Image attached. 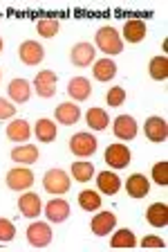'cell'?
<instances>
[{
  "label": "cell",
  "mask_w": 168,
  "mask_h": 252,
  "mask_svg": "<svg viewBox=\"0 0 168 252\" xmlns=\"http://www.w3.org/2000/svg\"><path fill=\"white\" fill-rule=\"evenodd\" d=\"M11 160L14 162H23V164H34L38 160V149L34 144H23L11 151Z\"/></svg>",
  "instance_id": "obj_23"
},
{
  "label": "cell",
  "mask_w": 168,
  "mask_h": 252,
  "mask_svg": "<svg viewBox=\"0 0 168 252\" xmlns=\"http://www.w3.org/2000/svg\"><path fill=\"white\" fill-rule=\"evenodd\" d=\"M34 185V173L27 167H16L7 173V187L14 191H25Z\"/></svg>",
  "instance_id": "obj_5"
},
{
  "label": "cell",
  "mask_w": 168,
  "mask_h": 252,
  "mask_svg": "<svg viewBox=\"0 0 168 252\" xmlns=\"http://www.w3.org/2000/svg\"><path fill=\"white\" fill-rule=\"evenodd\" d=\"M85 122H88L90 128H95V131H103L108 128L110 120H108V113L103 108H90L88 115H85Z\"/></svg>",
  "instance_id": "obj_24"
},
{
  "label": "cell",
  "mask_w": 168,
  "mask_h": 252,
  "mask_svg": "<svg viewBox=\"0 0 168 252\" xmlns=\"http://www.w3.org/2000/svg\"><path fill=\"white\" fill-rule=\"evenodd\" d=\"M18 210H21L23 216H27V219H36V216H41V196L34 194V191H25V194L18 198Z\"/></svg>",
  "instance_id": "obj_11"
},
{
  "label": "cell",
  "mask_w": 168,
  "mask_h": 252,
  "mask_svg": "<svg viewBox=\"0 0 168 252\" xmlns=\"http://www.w3.org/2000/svg\"><path fill=\"white\" fill-rule=\"evenodd\" d=\"M56 72H52V70H43V72L36 74V81L34 84H41V86H56Z\"/></svg>",
  "instance_id": "obj_34"
},
{
  "label": "cell",
  "mask_w": 168,
  "mask_h": 252,
  "mask_svg": "<svg viewBox=\"0 0 168 252\" xmlns=\"http://www.w3.org/2000/svg\"><path fill=\"white\" fill-rule=\"evenodd\" d=\"M18 57H21V61L25 63V65H36V63L43 61L45 50H43V45L36 41H23L21 47H18Z\"/></svg>",
  "instance_id": "obj_7"
},
{
  "label": "cell",
  "mask_w": 168,
  "mask_h": 252,
  "mask_svg": "<svg viewBox=\"0 0 168 252\" xmlns=\"http://www.w3.org/2000/svg\"><path fill=\"white\" fill-rule=\"evenodd\" d=\"M16 115V108L14 104L7 99H0V120H11V117Z\"/></svg>",
  "instance_id": "obj_35"
},
{
  "label": "cell",
  "mask_w": 168,
  "mask_h": 252,
  "mask_svg": "<svg viewBox=\"0 0 168 252\" xmlns=\"http://www.w3.org/2000/svg\"><path fill=\"white\" fill-rule=\"evenodd\" d=\"M79 205L85 212H96L101 207V196L96 191H92V189H83L79 194Z\"/></svg>",
  "instance_id": "obj_29"
},
{
  "label": "cell",
  "mask_w": 168,
  "mask_h": 252,
  "mask_svg": "<svg viewBox=\"0 0 168 252\" xmlns=\"http://www.w3.org/2000/svg\"><path fill=\"white\" fill-rule=\"evenodd\" d=\"M0 79H2V72H0Z\"/></svg>",
  "instance_id": "obj_39"
},
{
  "label": "cell",
  "mask_w": 168,
  "mask_h": 252,
  "mask_svg": "<svg viewBox=\"0 0 168 252\" xmlns=\"http://www.w3.org/2000/svg\"><path fill=\"white\" fill-rule=\"evenodd\" d=\"M105 101H108V106L117 108V106H121L123 101H126V90L121 88V86H115V88L108 90V94H105Z\"/></svg>",
  "instance_id": "obj_32"
},
{
  "label": "cell",
  "mask_w": 168,
  "mask_h": 252,
  "mask_svg": "<svg viewBox=\"0 0 168 252\" xmlns=\"http://www.w3.org/2000/svg\"><path fill=\"white\" fill-rule=\"evenodd\" d=\"M146 219L152 227H166L168 225V205L166 203H152L146 210Z\"/></svg>",
  "instance_id": "obj_16"
},
{
  "label": "cell",
  "mask_w": 168,
  "mask_h": 252,
  "mask_svg": "<svg viewBox=\"0 0 168 252\" xmlns=\"http://www.w3.org/2000/svg\"><path fill=\"white\" fill-rule=\"evenodd\" d=\"M142 248H166V243L159 236H146L142 241Z\"/></svg>",
  "instance_id": "obj_37"
},
{
  "label": "cell",
  "mask_w": 168,
  "mask_h": 252,
  "mask_svg": "<svg viewBox=\"0 0 168 252\" xmlns=\"http://www.w3.org/2000/svg\"><path fill=\"white\" fill-rule=\"evenodd\" d=\"M96 137L95 135H90V133L81 131V133H74L72 137H70V151L74 153V156H79V158H88L92 156V153L96 151Z\"/></svg>",
  "instance_id": "obj_2"
},
{
  "label": "cell",
  "mask_w": 168,
  "mask_h": 252,
  "mask_svg": "<svg viewBox=\"0 0 168 252\" xmlns=\"http://www.w3.org/2000/svg\"><path fill=\"white\" fill-rule=\"evenodd\" d=\"M112 131L119 140H135L137 137V122L135 117L130 115H119L115 122H112Z\"/></svg>",
  "instance_id": "obj_10"
},
{
  "label": "cell",
  "mask_w": 168,
  "mask_h": 252,
  "mask_svg": "<svg viewBox=\"0 0 168 252\" xmlns=\"http://www.w3.org/2000/svg\"><path fill=\"white\" fill-rule=\"evenodd\" d=\"M115 225H117V216L112 214V212H99V214L92 219V223H90V227H92V232H95L96 236L112 234Z\"/></svg>",
  "instance_id": "obj_12"
},
{
  "label": "cell",
  "mask_w": 168,
  "mask_h": 252,
  "mask_svg": "<svg viewBox=\"0 0 168 252\" xmlns=\"http://www.w3.org/2000/svg\"><path fill=\"white\" fill-rule=\"evenodd\" d=\"M95 41H96V47H99L103 54H121V50H123V41H121L119 32L110 25L101 27V30L96 32Z\"/></svg>",
  "instance_id": "obj_1"
},
{
  "label": "cell",
  "mask_w": 168,
  "mask_h": 252,
  "mask_svg": "<svg viewBox=\"0 0 168 252\" xmlns=\"http://www.w3.org/2000/svg\"><path fill=\"white\" fill-rule=\"evenodd\" d=\"M32 135V128L25 120H14L9 126H7V137L11 142H27Z\"/></svg>",
  "instance_id": "obj_22"
},
{
  "label": "cell",
  "mask_w": 168,
  "mask_h": 252,
  "mask_svg": "<svg viewBox=\"0 0 168 252\" xmlns=\"http://www.w3.org/2000/svg\"><path fill=\"white\" fill-rule=\"evenodd\" d=\"M16 236V227L9 219H0V243H9Z\"/></svg>",
  "instance_id": "obj_33"
},
{
  "label": "cell",
  "mask_w": 168,
  "mask_h": 252,
  "mask_svg": "<svg viewBox=\"0 0 168 252\" xmlns=\"http://www.w3.org/2000/svg\"><path fill=\"white\" fill-rule=\"evenodd\" d=\"M0 52H2V38H0Z\"/></svg>",
  "instance_id": "obj_38"
},
{
  "label": "cell",
  "mask_w": 168,
  "mask_h": 252,
  "mask_svg": "<svg viewBox=\"0 0 168 252\" xmlns=\"http://www.w3.org/2000/svg\"><path fill=\"white\" fill-rule=\"evenodd\" d=\"M70 61L76 65V68H85V65H90V63L95 61V45L92 43H76V45L70 50Z\"/></svg>",
  "instance_id": "obj_8"
},
{
  "label": "cell",
  "mask_w": 168,
  "mask_h": 252,
  "mask_svg": "<svg viewBox=\"0 0 168 252\" xmlns=\"http://www.w3.org/2000/svg\"><path fill=\"white\" fill-rule=\"evenodd\" d=\"M148 72H150V77L155 79V81H164V79H168V59L164 57H155L150 59V63H148Z\"/></svg>",
  "instance_id": "obj_25"
},
{
  "label": "cell",
  "mask_w": 168,
  "mask_h": 252,
  "mask_svg": "<svg viewBox=\"0 0 168 252\" xmlns=\"http://www.w3.org/2000/svg\"><path fill=\"white\" fill-rule=\"evenodd\" d=\"M72 176H74V180H79V183H88V180H92V176H95V164L85 162V160H79V162L72 164Z\"/></svg>",
  "instance_id": "obj_27"
},
{
  "label": "cell",
  "mask_w": 168,
  "mask_h": 252,
  "mask_svg": "<svg viewBox=\"0 0 168 252\" xmlns=\"http://www.w3.org/2000/svg\"><path fill=\"white\" fill-rule=\"evenodd\" d=\"M130 149L126 144H110L105 151V162L112 169H126L130 164Z\"/></svg>",
  "instance_id": "obj_6"
},
{
  "label": "cell",
  "mask_w": 168,
  "mask_h": 252,
  "mask_svg": "<svg viewBox=\"0 0 168 252\" xmlns=\"http://www.w3.org/2000/svg\"><path fill=\"white\" fill-rule=\"evenodd\" d=\"M126 191L130 198H144V196L150 191V183L144 173H132L126 183Z\"/></svg>",
  "instance_id": "obj_14"
},
{
  "label": "cell",
  "mask_w": 168,
  "mask_h": 252,
  "mask_svg": "<svg viewBox=\"0 0 168 252\" xmlns=\"http://www.w3.org/2000/svg\"><path fill=\"white\" fill-rule=\"evenodd\" d=\"M152 180H155L157 185H162V187L168 185V162L166 160L155 162V167H152Z\"/></svg>",
  "instance_id": "obj_31"
},
{
  "label": "cell",
  "mask_w": 168,
  "mask_h": 252,
  "mask_svg": "<svg viewBox=\"0 0 168 252\" xmlns=\"http://www.w3.org/2000/svg\"><path fill=\"white\" fill-rule=\"evenodd\" d=\"M90 93H92V86L85 77H74L68 84V94L74 101H85L90 97Z\"/></svg>",
  "instance_id": "obj_15"
},
{
  "label": "cell",
  "mask_w": 168,
  "mask_h": 252,
  "mask_svg": "<svg viewBox=\"0 0 168 252\" xmlns=\"http://www.w3.org/2000/svg\"><path fill=\"white\" fill-rule=\"evenodd\" d=\"M123 38L128 43H139L146 38V23L142 18H130V21L123 25Z\"/></svg>",
  "instance_id": "obj_19"
},
{
  "label": "cell",
  "mask_w": 168,
  "mask_h": 252,
  "mask_svg": "<svg viewBox=\"0 0 168 252\" xmlns=\"http://www.w3.org/2000/svg\"><path fill=\"white\" fill-rule=\"evenodd\" d=\"M92 72H95L96 81H110V79H115V74H117V63L112 61V59H108V57L99 59V61L95 63Z\"/></svg>",
  "instance_id": "obj_21"
},
{
  "label": "cell",
  "mask_w": 168,
  "mask_h": 252,
  "mask_svg": "<svg viewBox=\"0 0 168 252\" xmlns=\"http://www.w3.org/2000/svg\"><path fill=\"white\" fill-rule=\"evenodd\" d=\"M110 246L112 248H135L137 246V239H135V234H132L130 230H117L115 234H112V239H110Z\"/></svg>",
  "instance_id": "obj_30"
},
{
  "label": "cell",
  "mask_w": 168,
  "mask_h": 252,
  "mask_svg": "<svg viewBox=\"0 0 168 252\" xmlns=\"http://www.w3.org/2000/svg\"><path fill=\"white\" fill-rule=\"evenodd\" d=\"M32 97V88H29V81L25 79H14L9 84V99L14 104H25Z\"/></svg>",
  "instance_id": "obj_18"
},
{
  "label": "cell",
  "mask_w": 168,
  "mask_h": 252,
  "mask_svg": "<svg viewBox=\"0 0 168 252\" xmlns=\"http://www.w3.org/2000/svg\"><path fill=\"white\" fill-rule=\"evenodd\" d=\"M34 88H36V94H38V97H45V99H49V97H54V94H56V86H41V84H34Z\"/></svg>",
  "instance_id": "obj_36"
},
{
  "label": "cell",
  "mask_w": 168,
  "mask_h": 252,
  "mask_svg": "<svg viewBox=\"0 0 168 252\" xmlns=\"http://www.w3.org/2000/svg\"><path fill=\"white\" fill-rule=\"evenodd\" d=\"M45 216H48L52 223H63L70 216V203L63 198H52L45 205Z\"/></svg>",
  "instance_id": "obj_13"
},
{
  "label": "cell",
  "mask_w": 168,
  "mask_h": 252,
  "mask_svg": "<svg viewBox=\"0 0 168 252\" xmlns=\"http://www.w3.org/2000/svg\"><path fill=\"white\" fill-rule=\"evenodd\" d=\"M27 241L29 246L34 248H45L52 243V230H49L48 223H43V220H36L32 225L27 227Z\"/></svg>",
  "instance_id": "obj_4"
},
{
  "label": "cell",
  "mask_w": 168,
  "mask_h": 252,
  "mask_svg": "<svg viewBox=\"0 0 168 252\" xmlns=\"http://www.w3.org/2000/svg\"><path fill=\"white\" fill-rule=\"evenodd\" d=\"M36 137L41 142H45V144H49V142L56 140V126H54L52 120H38L36 122Z\"/></svg>",
  "instance_id": "obj_26"
},
{
  "label": "cell",
  "mask_w": 168,
  "mask_h": 252,
  "mask_svg": "<svg viewBox=\"0 0 168 252\" xmlns=\"http://www.w3.org/2000/svg\"><path fill=\"white\" fill-rule=\"evenodd\" d=\"M43 185H45V189H48L49 194L61 196L70 189V176L63 169H49L45 173V178H43Z\"/></svg>",
  "instance_id": "obj_3"
},
{
  "label": "cell",
  "mask_w": 168,
  "mask_h": 252,
  "mask_svg": "<svg viewBox=\"0 0 168 252\" xmlns=\"http://www.w3.org/2000/svg\"><path fill=\"white\" fill-rule=\"evenodd\" d=\"M81 117V108L76 104H72V101H65V104H58L56 108V120L61 122V124L65 126H72L76 124Z\"/></svg>",
  "instance_id": "obj_20"
},
{
  "label": "cell",
  "mask_w": 168,
  "mask_h": 252,
  "mask_svg": "<svg viewBox=\"0 0 168 252\" xmlns=\"http://www.w3.org/2000/svg\"><path fill=\"white\" fill-rule=\"evenodd\" d=\"M144 131H146V137L150 142H157V144H162V142H166L168 137V124L164 117H148L146 120V126H144Z\"/></svg>",
  "instance_id": "obj_9"
},
{
  "label": "cell",
  "mask_w": 168,
  "mask_h": 252,
  "mask_svg": "<svg viewBox=\"0 0 168 252\" xmlns=\"http://www.w3.org/2000/svg\"><path fill=\"white\" fill-rule=\"evenodd\" d=\"M96 185H99V191L105 196H115L117 191H119L121 187V180L117 173L112 171H101L99 176H96Z\"/></svg>",
  "instance_id": "obj_17"
},
{
  "label": "cell",
  "mask_w": 168,
  "mask_h": 252,
  "mask_svg": "<svg viewBox=\"0 0 168 252\" xmlns=\"http://www.w3.org/2000/svg\"><path fill=\"white\" fill-rule=\"evenodd\" d=\"M58 30H61V21L58 18H41L36 23V32L45 38H54L58 34Z\"/></svg>",
  "instance_id": "obj_28"
}]
</instances>
